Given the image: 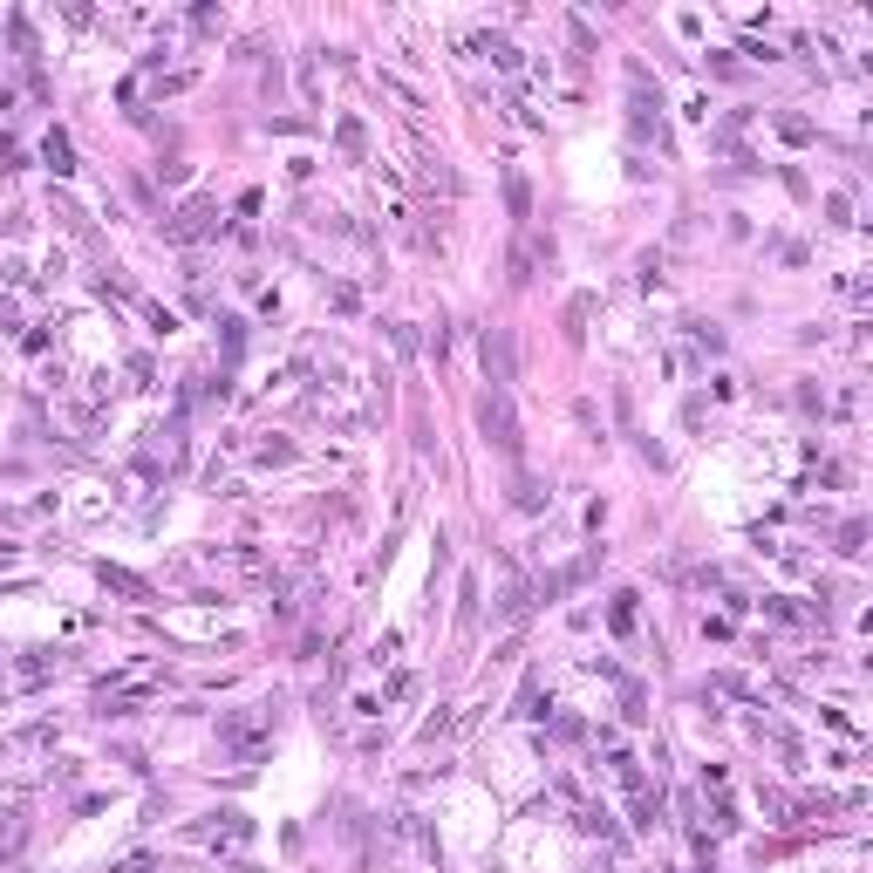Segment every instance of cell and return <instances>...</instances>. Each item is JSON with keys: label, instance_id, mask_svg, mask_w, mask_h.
<instances>
[{"label": "cell", "instance_id": "cell-1", "mask_svg": "<svg viewBox=\"0 0 873 873\" xmlns=\"http://www.w3.org/2000/svg\"><path fill=\"white\" fill-rule=\"evenodd\" d=\"M478 423H485V437H492L505 457L526 451V437H519V417H512V403H505V389H492L485 403H478Z\"/></svg>", "mask_w": 873, "mask_h": 873}, {"label": "cell", "instance_id": "cell-2", "mask_svg": "<svg viewBox=\"0 0 873 873\" xmlns=\"http://www.w3.org/2000/svg\"><path fill=\"white\" fill-rule=\"evenodd\" d=\"M485 376H492V389H505V382H512V335H505V328H492V335H485Z\"/></svg>", "mask_w": 873, "mask_h": 873}]
</instances>
